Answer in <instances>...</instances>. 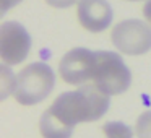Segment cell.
<instances>
[{
    "instance_id": "obj_1",
    "label": "cell",
    "mask_w": 151,
    "mask_h": 138,
    "mask_svg": "<svg viewBox=\"0 0 151 138\" xmlns=\"http://www.w3.org/2000/svg\"><path fill=\"white\" fill-rule=\"evenodd\" d=\"M109 104V94L94 83L62 93L41 117V135L42 138H70L76 124L99 120L107 112Z\"/></svg>"
},
{
    "instance_id": "obj_2",
    "label": "cell",
    "mask_w": 151,
    "mask_h": 138,
    "mask_svg": "<svg viewBox=\"0 0 151 138\" xmlns=\"http://www.w3.org/2000/svg\"><path fill=\"white\" fill-rule=\"evenodd\" d=\"M55 85V73L47 63L34 62L17 76L15 98L23 106H34L50 94Z\"/></svg>"
},
{
    "instance_id": "obj_3",
    "label": "cell",
    "mask_w": 151,
    "mask_h": 138,
    "mask_svg": "<svg viewBox=\"0 0 151 138\" xmlns=\"http://www.w3.org/2000/svg\"><path fill=\"white\" fill-rule=\"evenodd\" d=\"M91 81L109 96L122 94L130 88L132 73L119 54L111 50H98Z\"/></svg>"
},
{
    "instance_id": "obj_4",
    "label": "cell",
    "mask_w": 151,
    "mask_h": 138,
    "mask_svg": "<svg viewBox=\"0 0 151 138\" xmlns=\"http://www.w3.org/2000/svg\"><path fill=\"white\" fill-rule=\"evenodd\" d=\"M112 44L127 55H143L151 50V26L141 20H125L114 26Z\"/></svg>"
},
{
    "instance_id": "obj_5",
    "label": "cell",
    "mask_w": 151,
    "mask_h": 138,
    "mask_svg": "<svg viewBox=\"0 0 151 138\" xmlns=\"http://www.w3.org/2000/svg\"><path fill=\"white\" fill-rule=\"evenodd\" d=\"M31 36L18 21H5L0 26V57L5 65H18L28 57Z\"/></svg>"
},
{
    "instance_id": "obj_6",
    "label": "cell",
    "mask_w": 151,
    "mask_h": 138,
    "mask_svg": "<svg viewBox=\"0 0 151 138\" xmlns=\"http://www.w3.org/2000/svg\"><path fill=\"white\" fill-rule=\"evenodd\" d=\"M94 60L96 52H91L85 47H75L68 50L60 60V78L68 85H85L86 81L93 80Z\"/></svg>"
},
{
    "instance_id": "obj_7",
    "label": "cell",
    "mask_w": 151,
    "mask_h": 138,
    "mask_svg": "<svg viewBox=\"0 0 151 138\" xmlns=\"http://www.w3.org/2000/svg\"><path fill=\"white\" fill-rule=\"evenodd\" d=\"M76 17L86 31L101 33L111 26L114 13L107 0H80Z\"/></svg>"
},
{
    "instance_id": "obj_8",
    "label": "cell",
    "mask_w": 151,
    "mask_h": 138,
    "mask_svg": "<svg viewBox=\"0 0 151 138\" xmlns=\"http://www.w3.org/2000/svg\"><path fill=\"white\" fill-rule=\"evenodd\" d=\"M102 132L107 138H133V132L124 122H106Z\"/></svg>"
},
{
    "instance_id": "obj_9",
    "label": "cell",
    "mask_w": 151,
    "mask_h": 138,
    "mask_svg": "<svg viewBox=\"0 0 151 138\" xmlns=\"http://www.w3.org/2000/svg\"><path fill=\"white\" fill-rule=\"evenodd\" d=\"M138 138H151V111H146L138 117L135 125Z\"/></svg>"
},
{
    "instance_id": "obj_10",
    "label": "cell",
    "mask_w": 151,
    "mask_h": 138,
    "mask_svg": "<svg viewBox=\"0 0 151 138\" xmlns=\"http://www.w3.org/2000/svg\"><path fill=\"white\" fill-rule=\"evenodd\" d=\"M78 0H46V4H49L54 8H68L75 5Z\"/></svg>"
},
{
    "instance_id": "obj_11",
    "label": "cell",
    "mask_w": 151,
    "mask_h": 138,
    "mask_svg": "<svg viewBox=\"0 0 151 138\" xmlns=\"http://www.w3.org/2000/svg\"><path fill=\"white\" fill-rule=\"evenodd\" d=\"M21 0H2V15L7 13L8 10H10L12 7H15V5H18Z\"/></svg>"
},
{
    "instance_id": "obj_12",
    "label": "cell",
    "mask_w": 151,
    "mask_h": 138,
    "mask_svg": "<svg viewBox=\"0 0 151 138\" xmlns=\"http://www.w3.org/2000/svg\"><path fill=\"white\" fill-rule=\"evenodd\" d=\"M143 15H145V18L151 23V0H146V4L143 5Z\"/></svg>"
},
{
    "instance_id": "obj_13",
    "label": "cell",
    "mask_w": 151,
    "mask_h": 138,
    "mask_svg": "<svg viewBox=\"0 0 151 138\" xmlns=\"http://www.w3.org/2000/svg\"><path fill=\"white\" fill-rule=\"evenodd\" d=\"M128 2H140V0H128Z\"/></svg>"
}]
</instances>
